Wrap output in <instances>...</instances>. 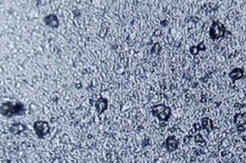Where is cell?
I'll return each mask as SVG.
<instances>
[{
    "instance_id": "cell-1",
    "label": "cell",
    "mask_w": 246,
    "mask_h": 163,
    "mask_svg": "<svg viewBox=\"0 0 246 163\" xmlns=\"http://www.w3.org/2000/svg\"><path fill=\"white\" fill-rule=\"evenodd\" d=\"M1 115L6 118H12L14 116H22L25 115L26 108L22 102H7L1 105Z\"/></svg>"
},
{
    "instance_id": "cell-2",
    "label": "cell",
    "mask_w": 246,
    "mask_h": 163,
    "mask_svg": "<svg viewBox=\"0 0 246 163\" xmlns=\"http://www.w3.org/2000/svg\"><path fill=\"white\" fill-rule=\"evenodd\" d=\"M151 113L161 122L168 121L171 115V108L165 106L164 104H158L156 106H153L151 109Z\"/></svg>"
},
{
    "instance_id": "cell-3",
    "label": "cell",
    "mask_w": 246,
    "mask_h": 163,
    "mask_svg": "<svg viewBox=\"0 0 246 163\" xmlns=\"http://www.w3.org/2000/svg\"><path fill=\"white\" fill-rule=\"evenodd\" d=\"M33 131L37 137L44 139L50 133V127L47 121L38 120L33 123Z\"/></svg>"
},
{
    "instance_id": "cell-4",
    "label": "cell",
    "mask_w": 246,
    "mask_h": 163,
    "mask_svg": "<svg viewBox=\"0 0 246 163\" xmlns=\"http://www.w3.org/2000/svg\"><path fill=\"white\" fill-rule=\"evenodd\" d=\"M227 33L226 28L223 26L222 23H220L219 21H215L210 26V29L209 31L210 37L212 40H218L219 38H223L225 37V34Z\"/></svg>"
},
{
    "instance_id": "cell-5",
    "label": "cell",
    "mask_w": 246,
    "mask_h": 163,
    "mask_svg": "<svg viewBox=\"0 0 246 163\" xmlns=\"http://www.w3.org/2000/svg\"><path fill=\"white\" fill-rule=\"evenodd\" d=\"M166 148L167 149V151L169 153H172V152L176 151L178 149V146H179V143H178V140L174 136H170L167 138L165 143Z\"/></svg>"
},
{
    "instance_id": "cell-6",
    "label": "cell",
    "mask_w": 246,
    "mask_h": 163,
    "mask_svg": "<svg viewBox=\"0 0 246 163\" xmlns=\"http://www.w3.org/2000/svg\"><path fill=\"white\" fill-rule=\"evenodd\" d=\"M96 110L99 115H101L103 112H105L108 108V101L107 98L100 97L99 100L95 103Z\"/></svg>"
},
{
    "instance_id": "cell-7",
    "label": "cell",
    "mask_w": 246,
    "mask_h": 163,
    "mask_svg": "<svg viewBox=\"0 0 246 163\" xmlns=\"http://www.w3.org/2000/svg\"><path fill=\"white\" fill-rule=\"evenodd\" d=\"M28 127L27 126H25L24 124L21 123H16L14 124H12V126L10 127L9 128V131L11 133H12V135L14 136H17V135L21 134L22 132L26 131Z\"/></svg>"
},
{
    "instance_id": "cell-8",
    "label": "cell",
    "mask_w": 246,
    "mask_h": 163,
    "mask_svg": "<svg viewBox=\"0 0 246 163\" xmlns=\"http://www.w3.org/2000/svg\"><path fill=\"white\" fill-rule=\"evenodd\" d=\"M244 76H245V72H244L243 69L240 68V67H236L233 70H232V72L229 73L228 77L233 82H235L236 80L242 79L244 77Z\"/></svg>"
},
{
    "instance_id": "cell-9",
    "label": "cell",
    "mask_w": 246,
    "mask_h": 163,
    "mask_svg": "<svg viewBox=\"0 0 246 163\" xmlns=\"http://www.w3.org/2000/svg\"><path fill=\"white\" fill-rule=\"evenodd\" d=\"M202 129L206 130L208 133H210L214 130V123L210 118H202Z\"/></svg>"
},
{
    "instance_id": "cell-10",
    "label": "cell",
    "mask_w": 246,
    "mask_h": 163,
    "mask_svg": "<svg viewBox=\"0 0 246 163\" xmlns=\"http://www.w3.org/2000/svg\"><path fill=\"white\" fill-rule=\"evenodd\" d=\"M44 22L47 25L52 28H57L59 26L58 18L56 17V16L55 15H50L46 18H44Z\"/></svg>"
},
{
    "instance_id": "cell-11",
    "label": "cell",
    "mask_w": 246,
    "mask_h": 163,
    "mask_svg": "<svg viewBox=\"0 0 246 163\" xmlns=\"http://www.w3.org/2000/svg\"><path fill=\"white\" fill-rule=\"evenodd\" d=\"M233 123L238 127H245L246 123V114H236L233 117Z\"/></svg>"
},
{
    "instance_id": "cell-12",
    "label": "cell",
    "mask_w": 246,
    "mask_h": 163,
    "mask_svg": "<svg viewBox=\"0 0 246 163\" xmlns=\"http://www.w3.org/2000/svg\"><path fill=\"white\" fill-rule=\"evenodd\" d=\"M194 141L195 143L198 144V145L201 146H206V142L205 139L203 138V136L201 134H197L195 136H194Z\"/></svg>"
},
{
    "instance_id": "cell-13",
    "label": "cell",
    "mask_w": 246,
    "mask_h": 163,
    "mask_svg": "<svg viewBox=\"0 0 246 163\" xmlns=\"http://www.w3.org/2000/svg\"><path fill=\"white\" fill-rule=\"evenodd\" d=\"M189 52H190L193 55H197V54H198L200 50L199 49L197 48V46H193L190 47V49H189Z\"/></svg>"
},
{
    "instance_id": "cell-14",
    "label": "cell",
    "mask_w": 246,
    "mask_h": 163,
    "mask_svg": "<svg viewBox=\"0 0 246 163\" xmlns=\"http://www.w3.org/2000/svg\"><path fill=\"white\" fill-rule=\"evenodd\" d=\"M197 48L199 49V50H201V51H205L206 50V45H205V43H204V41H201V42L197 45Z\"/></svg>"
},
{
    "instance_id": "cell-15",
    "label": "cell",
    "mask_w": 246,
    "mask_h": 163,
    "mask_svg": "<svg viewBox=\"0 0 246 163\" xmlns=\"http://www.w3.org/2000/svg\"><path fill=\"white\" fill-rule=\"evenodd\" d=\"M194 128H195V130H197V131H200L201 129L202 128V127H201V125L200 124H198V123H194Z\"/></svg>"
},
{
    "instance_id": "cell-16",
    "label": "cell",
    "mask_w": 246,
    "mask_h": 163,
    "mask_svg": "<svg viewBox=\"0 0 246 163\" xmlns=\"http://www.w3.org/2000/svg\"><path fill=\"white\" fill-rule=\"evenodd\" d=\"M189 141H190V136H186L185 137H184V144H188Z\"/></svg>"
}]
</instances>
